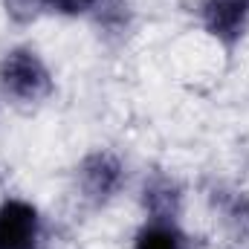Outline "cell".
<instances>
[{
    "instance_id": "1",
    "label": "cell",
    "mask_w": 249,
    "mask_h": 249,
    "mask_svg": "<svg viewBox=\"0 0 249 249\" xmlns=\"http://www.w3.org/2000/svg\"><path fill=\"white\" fill-rule=\"evenodd\" d=\"M0 84L18 102H41L53 93V78L44 61L32 50H12L0 61Z\"/></svg>"
},
{
    "instance_id": "2",
    "label": "cell",
    "mask_w": 249,
    "mask_h": 249,
    "mask_svg": "<svg viewBox=\"0 0 249 249\" xmlns=\"http://www.w3.org/2000/svg\"><path fill=\"white\" fill-rule=\"evenodd\" d=\"M38 212L23 200H6L0 206V249H32L38 241Z\"/></svg>"
},
{
    "instance_id": "3",
    "label": "cell",
    "mask_w": 249,
    "mask_h": 249,
    "mask_svg": "<svg viewBox=\"0 0 249 249\" xmlns=\"http://www.w3.org/2000/svg\"><path fill=\"white\" fill-rule=\"evenodd\" d=\"M78 180H81V191H84L87 200L105 203V200H110L116 194V188L122 183V165H119V160L113 154L96 151L81 162Z\"/></svg>"
},
{
    "instance_id": "4",
    "label": "cell",
    "mask_w": 249,
    "mask_h": 249,
    "mask_svg": "<svg viewBox=\"0 0 249 249\" xmlns=\"http://www.w3.org/2000/svg\"><path fill=\"white\" fill-rule=\"evenodd\" d=\"M200 15L217 41L235 44L249 23V0H203Z\"/></svg>"
},
{
    "instance_id": "5",
    "label": "cell",
    "mask_w": 249,
    "mask_h": 249,
    "mask_svg": "<svg viewBox=\"0 0 249 249\" xmlns=\"http://www.w3.org/2000/svg\"><path fill=\"white\" fill-rule=\"evenodd\" d=\"M96 0H6V12L15 20H32L41 12H58V15H81L90 12Z\"/></svg>"
},
{
    "instance_id": "6",
    "label": "cell",
    "mask_w": 249,
    "mask_h": 249,
    "mask_svg": "<svg viewBox=\"0 0 249 249\" xmlns=\"http://www.w3.org/2000/svg\"><path fill=\"white\" fill-rule=\"evenodd\" d=\"M145 209L154 214V220H168L177 214L180 209V194H177V186L165 177H157L154 183L145 186Z\"/></svg>"
},
{
    "instance_id": "7",
    "label": "cell",
    "mask_w": 249,
    "mask_h": 249,
    "mask_svg": "<svg viewBox=\"0 0 249 249\" xmlns=\"http://www.w3.org/2000/svg\"><path fill=\"white\" fill-rule=\"evenodd\" d=\"M133 249H186L183 235L174 229V223L168 220H154L151 226H145L136 235Z\"/></svg>"
}]
</instances>
